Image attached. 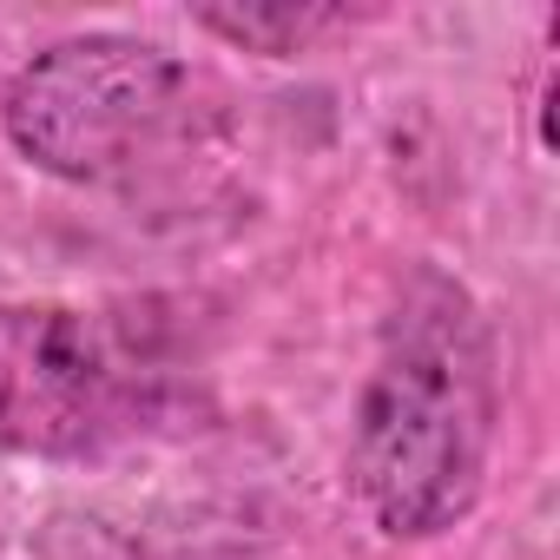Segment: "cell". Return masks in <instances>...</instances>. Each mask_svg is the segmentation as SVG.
Instances as JSON below:
<instances>
[{"label": "cell", "instance_id": "cell-1", "mask_svg": "<svg viewBox=\"0 0 560 560\" xmlns=\"http://www.w3.org/2000/svg\"><path fill=\"white\" fill-rule=\"evenodd\" d=\"M494 448V343L475 298L442 270H416L376 370L357 396L350 475L383 534L422 540L455 527L481 501Z\"/></svg>", "mask_w": 560, "mask_h": 560}, {"label": "cell", "instance_id": "cell-2", "mask_svg": "<svg viewBox=\"0 0 560 560\" xmlns=\"http://www.w3.org/2000/svg\"><path fill=\"white\" fill-rule=\"evenodd\" d=\"M185 100L191 73L165 47L132 34H73L8 80L0 126L27 165L67 185H100L152 159L185 126Z\"/></svg>", "mask_w": 560, "mask_h": 560}, {"label": "cell", "instance_id": "cell-3", "mask_svg": "<svg viewBox=\"0 0 560 560\" xmlns=\"http://www.w3.org/2000/svg\"><path fill=\"white\" fill-rule=\"evenodd\" d=\"M145 370L86 311L0 304V455H86L139 422Z\"/></svg>", "mask_w": 560, "mask_h": 560}, {"label": "cell", "instance_id": "cell-4", "mask_svg": "<svg viewBox=\"0 0 560 560\" xmlns=\"http://www.w3.org/2000/svg\"><path fill=\"white\" fill-rule=\"evenodd\" d=\"M191 21L250 54H298L311 34L337 27L343 14L317 8V0H205V8H191Z\"/></svg>", "mask_w": 560, "mask_h": 560}]
</instances>
